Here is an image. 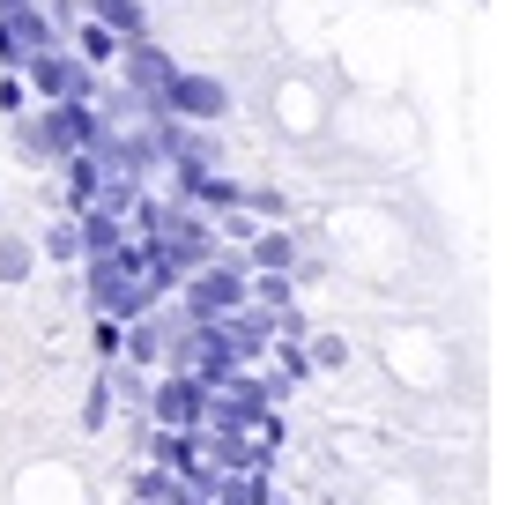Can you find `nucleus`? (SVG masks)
I'll list each match as a JSON object with an SVG mask.
<instances>
[{
  "mask_svg": "<svg viewBox=\"0 0 512 505\" xmlns=\"http://www.w3.org/2000/svg\"><path fill=\"white\" fill-rule=\"evenodd\" d=\"M238 305H253V260H208V268H193L186 283V312L193 320H231Z\"/></svg>",
  "mask_w": 512,
  "mask_h": 505,
  "instance_id": "obj_1",
  "label": "nucleus"
},
{
  "mask_svg": "<svg viewBox=\"0 0 512 505\" xmlns=\"http://www.w3.org/2000/svg\"><path fill=\"white\" fill-rule=\"evenodd\" d=\"M23 82H30V97H38V104H75V97H97V67L82 60L75 45H45V52H30Z\"/></svg>",
  "mask_w": 512,
  "mask_h": 505,
  "instance_id": "obj_2",
  "label": "nucleus"
},
{
  "mask_svg": "<svg viewBox=\"0 0 512 505\" xmlns=\"http://www.w3.org/2000/svg\"><path fill=\"white\" fill-rule=\"evenodd\" d=\"M208 402H216V387H208L201 372H186V364H171L164 379H156V424L164 431H201L208 424Z\"/></svg>",
  "mask_w": 512,
  "mask_h": 505,
  "instance_id": "obj_3",
  "label": "nucleus"
},
{
  "mask_svg": "<svg viewBox=\"0 0 512 505\" xmlns=\"http://www.w3.org/2000/svg\"><path fill=\"white\" fill-rule=\"evenodd\" d=\"M156 112H179L186 127H208V119L231 112V90H223L216 75H186V67H179V75H171V90L156 97Z\"/></svg>",
  "mask_w": 512,
  "mask_h": 505,
  "instance_id": "obj_4",
  "label": "nucleus"
},
{
  "mask_svg": "<svg viewBox=\"0 0 512 505\" xmlns=\"http://www.w3.org/2000/svg\"><path fill=\"white\" fill-rule=\"evenodd\" d=\"M119 67H127V90L141 104H156L171 90V75H179V60H171L164 45H149V38H127V52H119Z\"/></svg>",
  "mask_w": 512,
  "mask_h": 505,
  "instance_id": "obj_5",
  "label": "nucleus"
},
{
  "mask_svg": "<svg viewBox=\"0 0 512 505\" xmlns=\"http://www.w3.org/2000/svg\"><path fill=\"white\" fill-rule=\"evenodd\" d=\"M67 45H75V52H82L90 67H112L119 52H127V38H119V30L104 23V15H90V23H75V38H67Z\"/></svg>",
  "mask_w": 512,
  "mask_h": 505,
  "instance_id": "obj_6",
  "label": "nucleus"
},
{
  "mask_svg": "<svg viewBox=\"0 0 512 505\" xmlns=\"http://www.w3.org/2000/svg\"><path fill=\"white\" fill-rule=\"evenodd\" d=\"M245 246H253V253H245V260H253V268H282V275L297 268V238L282 231V223H275V231H253V238H245Z\"/></svg>",
  "mask_w": 512,
  "mask_h": 505,
  "instance_id": "obj_7",
  "label": "nucleus"
},
{
  "mask_svg": "<svg viewBox=\"0 0 512 505\" xmlns=\"http://www.w3.org/2000/svg\"><path fill=\"white\" fill-rule=\"evenodd\" d=\"M90 15H104L119 38H149V23H141V0H90Z\"/></svg>",
  "mask_w": 512,
  "mask_h": 505,
  "instance_id": "obj_8",
  "label": "nucleus"
},
{
  "mask_svg": "<svg viewBox=\"0 0 512 505\" xmlns=\"http://www.w3.org/2000/svg\"><path fill=\"white\" fill-rule=\"evenodd\" d=\"M164 350H171V342H164V327H156L149 312H134V335H127V357H134V364H156Z\"/></svg>",
  "mask_w": 512,
  "mask_h": 505,
  "instance_id": "obj_9",
  "label": "nucleus"
},
{
  "mask_svg": "<svg viewBox=\"0 0 512 505\" xmlns=\"http://www.w3.org/2000/svg\"><path fill=\"white\" fill-rule=\"evenodd\" d=\"M23 275H30V246L0 238V283H23Z\"/></svg>",
  "mask_w": 512,
  "mask_h": 505,
  "instance_id": "obj_10",
  "label": "nucleus"
},
{
  "mask_svg": "<svg viewBox=\"0 0 512 505\" xmlns=\"http://www.w3.org/2000/svg\"><path fill=\"white\" fill-rule=\"evenodd\" d=\"M45 253H52V260H75V253H82V231H75V223H52V231H45Z\"/></svg>",
  "mask_w": 512,
  "mask_h": 505,
  "instance_id": "obj_11",
  "label": "nucleus"
},
{
  "mask_svg": "<svg viewBox=\"0 0 512 505\" xmlns=\"http://www.w3.org/2000/svg\"><path fill=\"white\" fill-rule=\"evenodd\" d=\"M82 424H90V431H104V424H112V387H104V379L90 387V409H82Z\"/></svg>",
  "mask_w": 512,
  "mask_h": 505,
  "instance_id": "obj_12",
  "label": "nucleus"
},
{
  "mask_svg": "<svg viewBox=\"0 0 512 505\" xmlns=\"http://www.w3.org/2000/svg\"><path fill=\"white\" fill-rule=\"evenodd\" d=\"M349 350H342V342H334V335H320V342H312V364H320V372H334V364H342Z\"/></svg>",
  "mask_w": 512,
  "mask_h": 505,
  "instance_id": "obj_13",
  "label": "nucleus"
}]
</instances>
